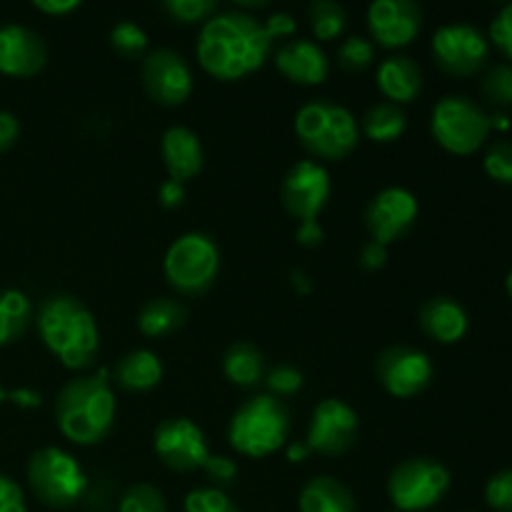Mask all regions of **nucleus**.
Instances as JSON below:
<instances>
[{
	"label": "nucleus",
	"mask_w": 512,
	"mask_h": 512,
	"mask_svg": "<svg viewBox=\"0 0 512 512\" xmlns=\"http://www.w3.org/2000/svg\"><path fill=\"white\" fill-rule=\"evenodd\" d=\"M308 23L315 38L328 43L343 35L345 25H348V15L338 0H313L308 8Z\"/></svg>",
	"instance_id": "nucleus-29"
},
{
	"label": "nucleus",
	"mask_w": 512,
	"mask_h": 512,
	"mask_svg": "<svg viewBox=\"0 0 512 512\" xmlns=\"http://www.w3.org/2000/svg\"><path fill=\"white\" fill-rule=\"evenodd\" d=\"M35 325L45 348L68 370H88L100 353V330L93 313L68 293L48 295L38 305Z\"/></svg>",
	"instance_id": "nucleus-2"
},
{
	"label": "nucleus",
	"mask_w": 512,
	"mask_h": 512,
	"mask_svg": "<svg viewBox=\"0 0 512 512\" xmlns=\"http://www.w3.org/2000/svg\"><path fill=\"white\" fill-rule=\"evenodd\" d=\"M118 512H168V503L155 485L138 483L125 490Z\"/></svg>",
	"instance_id": "nucleus-32"
},
{
	"label": "nucleus",
	"mask_w": 512,
	"mask_h": 512,
	"mask_svg": "<svg viewBox=\"0 0 512 512\" xmlns=\"http://www.w3.org/2000/svg\"><path fill=\"white\" fill-rule=\"evenodd\" d=\"M483 170L490 180L500 185H512V143L498 140L485 150Z\"/></svg>",
	"instance_id": "nucleus-35"
},
{
	"label": "nucleus",
	"mask_w": 512,
	"mask_h": 512,
	"mask_svg": "<svg viewBox=\"0 0 512 512\" xmlns=\"http://www.w3.org/2000/svg\"><path fill=\"white\" fill-rule=\"evenodd\" d=\"M300 512H358L353 493L348 485L335 480L333 475L313 478L298 498Z\"/></svg>",
	"instance_id": "nucleus-24"
},
{
	"label": "nucleus",
	"mask_w": 512,
	"mask_h": 512,
	"mask_svg": "<svg viewBox=\"0 0 512 512\" xmlns=\"http://www.w3.org/2000/svg\"><path fill=\"white\" fill-rule=\"evenodd\" d=\"M450 470L435 458H408L388 478V498L400 512H428L448 495Z\"/></svg>",
	"instance_id": "nucleus-9"
},
{
	"label": "nucleus",
	"mask_w": 512,
	"mask_h": 512,
	"mask_svg": "<svg viewBox=\"0 0 512 512\" xmlns=\"http://www.w3.org/2000/svg\"><path fill=\"white\" fill-rule=\"evenodd\" d=\"M273 40L263 23L248 13H218L200 28L195 55L210 78L233 83L258 73L270 58Z\"/></svg>",
	"instance_id": "nucleus-1"
},
{
	"label": "nucleus",
	"mask_w": 512,
	"mask_h": 512,
	"mask_svg": "<svg viewBox=\"0 0 512 512\" xmlns=\"http://www.w3.org/2000/svg\"><path fill=\"white\" fill-rule=\"evenodd\" d=\"M338 63L348 73H363L375 63V43L368 38H360V35H353L338 48Z\"/></svg>",
	"instance_id": "nucleus-33"
},
{
	"label": "nucleus",
	"mask_w": 512,
	"mask_h": 512,
	"mask_svg": "<svg viewBox=\"0 0 512 512\" xmlns=\"http://www.w3.org/2000/svg\"><path fill=\"white\" fill-rule=\"evenodd\" d=\"M263 28L270 40H283V38H290L298 25H295V18L290 13H273L268 20H265Z\"/></svg>",
	"instance_id": "nucleus-42"
},
{
	"label": "nucleus",
	"mask_w": 512,
	"mask_h": 512,
	"mask_svg": "<svg viewBox=\"0 0 512 512\" xmlns=\"http://www.w3.org/2000/svg\"><path fill=\"white\" fill-rule=\"evenodd\" d=\"M290 438V410L273 395H255L233 413L228 425V443L245 458H268L278 453Z\"/></svg>",
	"instance_id": "nucleus-4"
},
{
	"label": "nucleus",
	"mask_w": 512,
	"mask_h": 512,
	"mask_svg": "<svg viewBox=\"0 0 512 512\" xmlns=\"http://www.w3.org/2000/svg\"><path fill=\"white\" fill-rule=\"evenodd\" d=\"M143 88L153 103L165 105V108H178L193 93V73L190 65L180 53L170 48L150 50L143 58L140 68Z\"/></svg>",
	"instance_id": "nucleus-15"
},
{
	"label": "nucleus",
	"mask_w": 512,
	"mask_h": 512,
	"mask_svg": "<svg viewBox=\"0 0 512 512\" xmlns=\"http://www.w3.org/2000/svg\"><path fill=\"white\" fill-rule=\"evenodd\" d=\"M375 83H378L383 98H388V103H413L423 90V70L410 55H390L378 65Z\"/></svg>",
	"instance_id": "nucleus-22"
},
{
	"label": "nucleus",
	"mask_w": 512,
	"mask_h": 512,
	"mask_svg": "<svg viewBox=\"0 0 512 512\" xmlns=\"http://www.w3.org/2000/svg\"><path fill=\"white\" fill-rule=\"evenodd\" d=\"M238 5H243V8H263V5H268L270 0H235Z\"/></svg>",
	"instance_id": "nucleus-51"
},
{
	"label": "nucleus",
	"mask_w": 512,
	"mask_h": 512,
	"mask_svg": "<svg viewBox=\"0 0 512 512\" xmlns=\"http://www.w3.org/2000/svg\"><path fill=\"white\" fill-rule=\"evenodd\" d=\"M485 100L498 108H512V63H498L483 75L480 83Z\"/></svg>",
	"instance_id": "nucleus-30"
},
{
	"label": "nucleus",
	"mask_w": 512,
	"mask_h": 512,
	"mask_svg": "<svg viewBox=\"0 0 512 512\" xmlns=\"http://www.w3.org/2000/svg\"><path fill=\"white\" fill-rule=\"evenodd\" d=\"M420 328L430 340L443 345H455L468 335L470 318L468 310L448 295H438L430 298L428 303L420 308Z\"/></svg>",
	"instance_id": "nucleus-21"
},
{
	"label": "nucleus",
	"mask_w": 512,
	"mask_h": 512,
	"mask_svg": "<svg viewBox=\"0 0 512 512\" xmlns=\"http://www.w3.org/2000/svg\"><path fill=\"white\" fill-rule=\"evenodd\" d=\"M358 413L340 398H325L315 405L308 425V440L305 445L310 453L335 455L348 453L358 440Z\"/></svg>",
	"instance_id": "nucleus-13"
},
{
	"label": "nucleus",
	"mask_w": 512,
	"mask_h": 512,
	"mask_svg": "<svg viewBox=\"0 0 512 512\" xmlns=\"http://www.w3.org/2000/svg\"><path fill=\"white\" fill-rule=\"evenodd\" d=\"M160 155H163L170 180H178L183 185L193 180L195 175H200L205 163L200 138L185 125H173V128L165 130L163 140H160Z\"/></svg>",
	"instance_id": "nucleus-20"
},
{
	"label": "nucleus",
	"mask_w": 512,
	"mask_h": 512,
	"mask_svg": "<svg viewBox=\"0 0 512 512\" xmlns=\"http://www.w3.org/2000/svg\"><path fill=\"white\" fill-rule=\"evenodd\" d=\"M185 512H240L238 505L220 488H198L185 495Z\"/></svg>",
	"instance_id": "nucleus-34"
},
{
	"label": "nucleus",
	"mask_w": 512,
	"mask_h": 512,
	"mask_svg": "<svg viewBox=\"0 0 512 512\" xmlns=\"http://www.w3.org/2000/svg\"><path fill=\"white\" fill-rule=\"evenodd\" d=\"M110 45L123 58H140L148 50V33L133 20H123L110 30Z\"/></svg>",
	"instance_id": "nucleus-31"
},
{
	"label": "nucleus",
	"mask_w": 512,
	"mask_h": 512,
	"mask_svg": "<svg viewBox=\"0 0 512 512\" xmlns=\"http://www.w3.org/2000/svg\"><path fill=\"white\" fill-rule=\"evenodd\" d=\"M5 400H8V390H3V388H0V405H3Z\"/></svg>",
	"instance_id": "nucleus-53"
},
{
	"label": "nucleus",
	"mask_w": 512,
	"mask_h": 512,
	"mask_svg": "<svg viewBox=\"0 0 512 512\" xmlns=\"http://www.w3.org/2000/svg\"><path fill=\"white\" fill-rule=\"evenodd\" d=\"M203 470L205 475H208L210 483H215V488L235 483V478H238V465L230 458H225V455H210L208 463L203 465Z\"/></svg>",
	"instance_id": "nucleus-40"
},
{
	"label": "nucleus",
	"mask_w": 512,
	"mask_h": 512,
	"mask_svg": "<svg viewBox=\"0 0 512 512\" xmlns=\"http://www.w3.org/2000/svg\"><path fill=\"white\" fill-rule=\"evenodd\" d=\"M330 175L318 160H300L288 170L280 188V200L288 215H293L298 223L305 220H318L323 208L330 200Z\"/></svg>",
	"instance_id": "nucleus-16"
},
{
	"label": "nucleus",
	"mask_w": 512,
	"mask_h": 512,
	"mask_svg": "<svg viewBox=\"0 0 512 512\" xmlns=\"http://www.w3.org/2000/svg\"><path fill=\"white\" fill-rule=\"evenodd\" d=\"M385 263H388V248L385 245L375 243V240L363 245V250H360V265L365 270H380Z\"/></svg>",
	"instance_id": "nucleus-43"
},
{
	"label": "nucleus",
	"mask_w": 512,
	"mask_h": 512,
	"mask_svg": "<svg viewBox=\"0 0 512 512\" xmlns=\"http://www.w3.org/2000/svg\"><path fill=\"white\" fill-rule=\"evenodd\" d=\"M290 283H293V288L303 295L313 290V283H310V278L303 273V270H293V273H290Z\"/></svg>",
	"instance_id": "nucleus-49"
},
{
	"label": "nucleus",
	"mask_w": 512,
	"mask_h": 512,
	"mask_svg": "<svg viewBox=\"0 0 512 512\" xmlns=\"http://www.w3.org/2000/svg\"><path fill=\"white\" fill-rule=\"evenodd\" d=\"M430 133L435 143L450 155L468 158L488 143L493 128H490V115L468 95H445L433 105Z\"/></svg>",
	"instance_id": "nucleus-7"
},
{
	"label": "nucleus",
	"mask_w": 512,
	"mask_h": 512,
	"mask_svg": "<svg viewBox=\"0 0 512 512\" xmlns=\"http://www.w3.org/2000/svg\"><path fill=\"white\" fill-rule=\"evenodd\" d=\"M115 395L108 370L73 378L55 398V425L75 445L100 443L108 438L115 423Z\"/></svg>",
	"instance_id": "nucleus-3"
},
{
	"label": "nucleus",
	"mask_w": 512,
	"mask_h": 512,
	"mask_svg": "<svg viewBox=\"0 0 512 512\" xmlns=\"http://www.w3.org/2000/svg\"><path fill=\"white\" fill-rule=\"evenodd\" d=\"M375 375L385 393L400 400H410L428 390V385L433 383L435 368L430 355L423 350L393 345L380 353L378 363H375Z\"/></svg>",
	"instance_id": "nucleus-11"
},
{
	"label": "nucleus",
	"mask_w": 512,
	"mask_h": 512,
	"mask_svg": "<svg viewBox=\"0 0 512 512\" xmlns=\"http://www.w3.org/2000/svg\"><path fill=\"white\" fill-rule=\"evenodd\" d=\"M153 450L165 468L175 473L203 470L210 453L205 433L188 418H168L155 428Z\"/></svg>",
	"instance_id": "nucleus-12"
},
{
	"label": "nucleus",
	"mask_w": 512,
	"mask_h": 512,
	"mask_svg": "<svg viewBox=\"0 0 512 512\" xmlns=\"http://www.w3.org/2000/svg\"><path fill=\"white\" fill-rule=\"evenodd\" d=\"M265 385H268V395H273V398H290V395L300 393L303 390V373H300L298 368H293V365H278V368H273L270 373H265Z\"/></svg>",
	"instance_id": "nucleus-37"
},
{
	"label": "nucleus",
	"mask_w": 512,
	"mask_h": 512,
	"mask_svg": "<svg viewBox=\"0 0 512 512\" xmlns=\"http://www.w3.org/2000/svg\"><path fill=\"white\" fill-rule=\"evenodd\" d=\"M310 455V448L305 443H295V445H290L288 448V460L290 463H303L305 458H308Z\"/></svg>",
	"instance_id": "nucleus-50"
},
{
	"label": "nucleus",
	"mask_w": 512,
	"mask_h": 512,
	"mask_svg": "<svg viewBox=\"0 0 512 512\" xmlns=\"http://www.w3.org/2000/svg\"><path fill=\"white\" fill-rule=\"evenodd\" d=\"M8 400L13 405H18V408H25V410H33L38 408L40 403H43V398H40V393H35V390L30 388H15L8 393Z\"/></svg>",
	"instance_id": "nucleus-48"
},
{
	"label": "nucleus",
	"mask_w": 512,
	"mask_h": 512,
	"mask_svg": "<svg viewBox=\"0 0 512 512\" xmlns=\"http://www.w3.org/2000/svg\"><path fill=\"white\" fill-rule=\"evenodd\" d=\"M163 363L153 350H130L118 360L113 370V380L125 393H150L163 380Z\"/></svg>",
	"instance_id": "nucleus-23"
},
{
	"label": "nucleus",
	"mask_w": 512,
	"mask_h": 512,
	"mask_svg": "<svg viewBox=\"0 0 512 512\" xmlns=\"http://www.w3.org/2000/svg\"><path fill=\"white\" fill-rule=\"evenodd\" d=\"M33 318L35 310L28 295L15 288L3 290L0 293V348L23 338Z\"/></svg>",
	"instance_id": "nucleus-27"
},
{
	"label": "nucleus",
	"mask_w": 512,
	"mask_h": 512,
	"mask_svg": "<svg viewBox=\"0 0 512 512\" xmlns=\"http://www.w3.org/2000/svg\"><path fill=\"white\" fill-rule=\"evenodd\" d=\"M325 233L320 228L318 220H305V223H298V233H295V240L305 248H315V245L323 243Z\"/></svg>",
	"instance_id": "nucleus-46"
},
{
	"label": "nucleus",
	"mask_w": 512,
	"mask_h": 512,
	"mask_svg": "<svg viewBox=\"0 0 512 512\" xmlns=\"http://www.w3.org/2000/svg\"><path fill=\"white\" fill-rule=\"evenodd\" d=\"M48 63V45L25 25H0V73L8 78H33Z\"/></svg>",
	"instance_id": "nucleus-18"
},
{
	"label": "nucleus",
	"mask_w": 512,
	"mask_h": 512,
	"mask_svg": "<svg viewBox=\"0 0 512 512\" xmlns=\"http://www.w3.org/2000/svg\"><path fill=\"white\" fill-rule=\"evenodd\" d=\"M275 68L280 70L283 78H288L295 85H320L325 83L330 73V63L325 50L315 40H290L280 45L275 53Z\"/></svg>",
	"instance_id": "nucleus-19"
},
{
	"label": "nucleus",
	"mask_w": 512,
	"mask_h": 512,
	"mask_svg": "<svg viewBox=\"0 0 512 512\" xmlns=\"http://www.w3.org/2000/svg\"><path fill=\"white\" fill-rule=\"evenodd\" d=\"M28 485L35 498L53 510H68L88 490L83 465L63 448H40L28 460Z\"/></svg>",
	"instance_id": "nucleus-8"
},
{
	"label": "nucleus",
	"mask_w": 512,
	"mask_h": 512,
	"mask_svg": "<svg viewBox=\"0 0 512 512\" xmlns=\"http://www.w3.org/2000/svg\"><path fill=\"white\" fill-rule=\"evenodd\" d=\"M30 3L45 15H68L78 10L83 0H30Z\"/></svg>",
	"instance_id": "nucleus-47"
},
{
	"label": "nucleus",
	"mask_w": 512,
	"mask_h": 512,
	"mask_svg": "<svg viewBox=\"0 0 512 512\" xmlns=\"http://www.w3.org/2000/svg\"><path fill=\"white\" fill-rule=\"evenodd\" d=\"M170 288L183 298H203L220 273V250L210 235L185 233L170 243L163 258Z\"/></svg>",
	"instance_id": "nucleus-6"
},
{
	"label": "nucleus",
	"mask_w": 512,
	"mask_h": 512,
	"mask_svg": "<svg viewBox=\"0 0 512 512\" xmlns=\"http://www.w3.org/2000/svg\"><path fill=\"white\" fill-rule=\"evenodd\" d=\"M488 43H493L500 55H505L508 63H512V3H505V8H500V13L490 23Z\"/></svg>",
	"instance_id": "nucleus-39"
},
{
	"label": "nucleus",
	"mask_w": 512,
	"mask_h": 512,
	"mask_svg": "<svg viewBox=\"0 0 512 512\" xmlns=\"http://www.w3.org/2000/svg\"><path fill=\"white\" fill-rule=\"evenodd\" d=\"M408 130V115L400 105L375 103L363 115V133L373 143H395Z\"/></svg>",
	"instance_id": "nucleus-28"
},
{
	"label": "nucleus",
	"mask_w": 512,
	"mask_h": 512,
	"mask_svg": "<svg viewBox=\"0 0 512 512\" xmlns=\"http://www.w3.org/2000/svg\"><path fill=\"white\" fill-rule=\"evenodd\" d=\"M485 503L493 512H512V468L498 470L485 483Z\"/></svg>",
	"instance_id": "nucleus-38"
},
{
	"label": "nucleus",
	"mask_w": 512,
	"mask_h": 512,
	"mask_svg": "<svg viewBox=\"0 0 512 512\" xmlns=\"http://www.w3.org/2000/svg\"><path fill=\"white\" fill-rule=\"evenodd\" d=\"M430 53L438 68L453 78H470L488 63L490 43L480 28L470 23H450L435 30Z\"/></svg>",
	"instance_id": "nucleus-10"
},
{
	"label": "nucleus",
	"mask_w": 512,
	"mask_h": 512,
	"mask_svg": "<svg viewBox=\"0 0 512 512\" xmlns=\"http://www.w3.org/2000/svg\"><path fill=\"white\" fill-rule=\"evenodd\" d=\"M20 135V123L13 113L0 110V153L10 150Z\"/></svg>",
	"instance_id": "nucleus-44"
},
{
	"label": "nucleus",
	"mask_w": 512,
	"mask_h": 512,
	"mask_svg": "<svg viewBox=\"0 0 512 512\" xmlns=\"http://www.w3.org/2000/svg\"><path fill=\"white\" fill-rule=\"evenodd\" d=\"M165 13L178 23H200V20L213 18L220 0H160Z\"/></svg>",
	"instance_id": "nucleus-36"
},
{
	"label": "nucleus",
	"mask_w": 512,
	"mask_h": 512,
	"mask_svg": "<svg viewBox=\"0 0 512 512\" xmlns=\"http://www.w3.org/2000/svg\"><path fill=\"white\" fill-rule=\"evenodd\" d=\"M498 3H512V0H498Z\"/></svg>",
	"instance_id": "nucleus-54"
},
{
	"label": "nucleus",
	"mask_w": 512,
	"mask_h": 512,
	"mask_svg": "<svg viewBox=\"0 0 512 512\" xmlns=\"http://www.w3.org/2000/svg\"><path fill=\"white\" fill-rule=\"evenodd\" d=\"M188 320V308L175 298H155L145 303L138 313V330L145 338H168L178 333Z\"/></svg>",
	"instance_id": "nucleus-25"
},
{
	"label": "nucleus",
	"mask_w": 512,
	"mask_h": 512,
	"mask_svg": "<svg viewBox=\"0 0 512 512\" xmlns=\"http://www.w3.org/2000/svg\"><path fill=\"white\" fill-rule=\"evenodd\" d=\"M0 512H28L23 488L3 473H0Z\"/></svg>",
	"instance_id": "nucleus-41"
},
{
	"label": "nucleus",
	"mask_w": 512,
	"mask_h": 512,
	"mask_svg": "<svg viewBox=\"0 0 512 512\" xmlns=\"http://www.w3.org/2000/svg\"><path fill=\"white\" fill-rule=\"evenodd\" d=\"M368 30L380 48H405L423 30V8L418 0H373L368 5Z\"/></svg>",
	"instance_id": "nucleus-17"
},
{
	"label": "nucleus",
	"mask_w": 512,
	"mask_h": 512,
	"mask_svg": "<svg viewBox=\"0 0 512 512\" xmlns=\"http://www.w3.org/2000/svg\"><path fill=\"white\" fill-rule=\"evenodd\" d=\"M295 135L313 158L343 160L358 148L360 125L345 105L310 100L295 115Z\"/></svg>",
	"instance_id": "nucleus-5"
},
{
	"label": "nucleus",
	"mask_w": 512,
	"mask_h": 512,
	"mask_svg": "<svg viewBox=\"0 0 512 512\" xmlns=\"http://www.w3.org/2000/svg\"><path fill=\"white\" fill-rule=\"evenodd\" d=\"M505 293H508V298L512 300V270L508 273V278H505Z\"/></svg>",
	"instance_id": "nucleus-52"
},
{
	"label": "nucleus",
	"mask_w": 512,
	"mask_h": 512,
	"mask_svg": "<svg viewBox=\"0 0 512 512\" xmlns=\"http://www.w3.org/2000/svg\"><path fill=\"white\" fill-rule=\"evenodd\" d=\"M418 213V198L408 188L390 185L380 190L365 208V228L375 243L388 248L390 243H398L413 230Z\"/></svg>",
	"instance_id": "nucleus-14"
},
{
	"label": "nucleus",
	"mask_w": 512,
	"mask_h": 512,
	"mask_svg": "<svg viewBox=\"0 0 512 512\" xmlns=\"http://www.w3.org/2000/svg\"><path fill=\"white\" fill-rule=\"evenodd\" d=\"M160 205L168 210H175L180 208V205L185 203V185L178 183V180H165L163 185H160Z\"/></svg>",
	"instance_id": "nucleus-45"
},
{
	"label": "nucleus",
	"mask_w": 512,
	"mask_h": 512,
	"mask_svg": "<svg viewBox=\"0 0 512 512\" xmlns=\"http://www.w3.org/2000/svg\"><path fill=\"white\" fill-rule=\"evenodd\" d=\"M223 375L238 388H255L265 378V358L253 343H233L223 355Z\"/></svg>",
	"instance_id": "nucleus-26"
}]
</instances>
